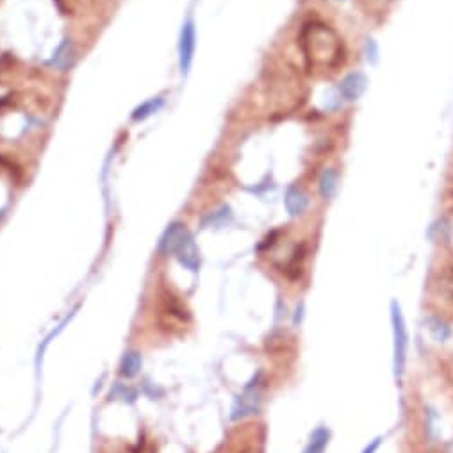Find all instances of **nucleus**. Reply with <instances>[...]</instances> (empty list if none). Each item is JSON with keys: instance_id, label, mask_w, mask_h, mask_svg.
I'll return each mask as SVG.
<instances>
[{"instance_id": "1", "label": "nucleus", "mask_w": 453, "mask_h": 453, "mask_svg": "<svg viewBox=\"0 0 453 453\" xmlns=\"http://www.w3.org/2000/svg\"><path fill=\"white\" fill-rule=\"evenodd\" d=\"M300 47L310 70L329 72L343 59V41L338 32L322 22H310L300 32Z\"/></svg>"}, {"instance_id": "2", "label": "nucleus", "mask_w": 453, "mask_h": 453, "mask_svg": "<svg viewBox=\"0 0 453 453\" xmlns=\"http://www.w3.org/2000/svg\"><path fill=\"white\" fill-rule=\"evenodd\" d=\"M159 252L164 255H173L186 270L196 273L200 268V250L195 238L184 223L173 222L166 226L159 239Z\"/></svg>"}, {"instance_id": "3", "label": "nucleus", "mask_w": 453, "mask_h": 453, "mask_svg": "<svg viewBox=\"0 0 453 453\" xmlns=\"http://www.w3.org/2000/svg\"><path fill=\"white\" fill-rule=\"evenodd\" d=\"M391 325H393V370L396 380H402L405 373L407 352H409V334L402 307L396 300L391 302Z\"/></svg>"}, {"instance_id": "4", "label": "nucleus", "mask_w": 453, "mask_h": 453, "mask_svg": "<svg viewBox=\"0 0 453 453\" xmlns=\"http://www.w3.org/2000/svg\"><path fill=\"white\" fill-rule=\"evenodd\" d=\"M195 50H196V29L195 22L186 20L182 24L179 34V68L180 73L186 76L191 70V64L195 59Z\"/></svg>"}, {"instance_id": "5", "label": "nucleus", "mask_w": 453, "mask_h": 453, "mask_svg": "<svg viewBox=\"0 0 453 453\" xmlns=\"http://www.w3.org/2000/svg\"><path fill=\"white\" fill-rule=\"evenodd\" d=\"M366 86H368V79H366L364 73L352 72L343 77L341 82H339L338 93L343 102H355L366 92Z\"/></svg>"}, {"instance_id": "6", "label": "nucleus", "mask_w": 453, "mask_h": 453, "mask_svg": "<svg viewBox=\"0 0 453 453\" xmlns=\"http://www.w3.org/2000/svg\"><path fill=\"white\" fill-rule=\"evenodd\" d=\"M284 206L289 216H302L309 207V196L303 193L302 187L289 186L284 195Z\"/></svg>"}, {"instance_id": "7", "label": "nucleus", "mask_w": 453, "mask_h": 453, "mask_svg": "<svg viewBox=\"0 0 453 453\" xmlns=\"http://www.w3.org/2000/svg\"><path fill=\"white\" fill-rule=\"evenodd\" d=\"M73 63H76V50H73V45L70 40L61 41L56 50H54V54H52L50 59H48V64L52 68L61 70V72L70 70L73 66Z\"/></svg>"}, {"instance_id": "8", "label": "nucleus", "mask_w": 453, "mask_h": 453, "mask_svg": "<svg viewBox=\"0 0 453 453\" xmlns=\"http://www.w3.org/2000/svg\"><path fill=\"white\" fill-rule=\"evenodd\" d=\"M257 410H259L257 394L250 393V391L247 389V394H243V396H239L238 400H236L234 407H232L231 417L236 422V419H243V417L252 416V414H257Z\"/></svg>"}, {"instance_id": "9", "label": "nucleus", "mask_w": 453, "mask_h": 453, "mask_svg": "<svg viewBox=\"0 0 453 453\" xmlns=\"http://www.w3.org/2000/svg\"><path fill=\"white\" fill-rule=\"evenodd\" d=\"M339 189V173L334 168H326L318 179V191L323 200H332Z\"/></svg>"}, {"instance_id": "10", "label": "nucleus", "mask_w": 453, "mask_h": 453, "mask_svg": "<svg viewBox=\"0 0 453 453\" xmlns=\"http://www.w3.org/2000/svg\"><path fill=\"white\" fill-rule=\"evenodd\" d=\"M163 106H164L163 96H154V99L145 100L143 103H139L138 108L132 111V115H131L132 122H136V124H139V122H145L147 118L154 116L155 113H159L161 109H163Z\"/></svg>"}, {"instance_id": "11", "label": "nucleus", "mask_w": 453, "mask_h": 453, "mask_svg": "<svg viewBox=\"0 0 453 453\" xmlns=\"http://www.w3.org/2000/svg\"><path fill=\"white\" fill-rule=\"evenodd\" d=\"M234 220V213H232L231 206H222L218 211L211 213V215H207L206 218L202 220V226L203 229H222V226H226L229 223Z\"/></svg>"}, {"instance_id": "12", "label": "nucleus", "mask_w": 453, "mask_h": 453, "mask_svg": "<svg viewBox=\"0 0 453 453\" xmlns=\"http://www.w3.org/2000/svg\"><path fill=\"white\" fill-rule=\"evenodd\" d=\"M141 364H143V359H141V355L138 352H125L122 362H120V373L125 378L138 377V373L141 371Z\"/></svg>"}, {"instance_id": "13", "label": "nucleus", "mask_w": 453, "mask_h": 453, "mask_svg": "<svg viewBox=\"0 0 453 453\" xmlns=\"http://www.w3.org/2000/svg\"><path fill=\"white\" fill-rule=\"evenodd\" d=\"M329 439H330L329 429H326V426H319V429H316L315 432L310 433L309 445L305 446L303 453H325L326 445H329Z\"/></svg>"}, {"instance_id": "14", "label": "nucleus", "mask_w": 453, "mask_h": 453, "mask_svg": "<svg viewBox=\"0 0 453 453\" xmlns=\"http://www.w3.org/2000/svg\"><path fill=\"white\" fill-rule=\"evenodd\" d=\"M426 322H429L430 334H432V338L436 339V341L443 343V341H446L450 336H452V329H450L448 323L443 322L441 318H432V316H430Z\"/></svg>"}, {"instance_id": "15", "label": "nucleus", "mask_w": 453, "mask_h": 453, "mask_svg": "<svg viewBox=\"0 0 453 453\" xmlns=\"http://www.w3.org/2000/svg\"><path fill=\"white\" fill-rule=\"evenodd\" d=\"M109 398H113V400H122V402L125 403H134L136 400H138V391H136L134 387L116 382L115 386H113L111 393H109Z\"/></svg>"}, {"instance_id": "16", "label": "nucleus", "mask_w": 453, "mask_h": 453, "mask_svg": "<svg viewBox=\"0 0 453 453\" xmlns=\"http://www.w3.org/2000/svg\"><path fill=\"white\" fill-rule=\"evenodd\" d=\"M76 310H77V307H76V309H73V310H72V315H70V316H66V318H64V322H63V323H59V326H57V329H56V330H54V332H52V334H50V336H47V338H45V341H43V343H41V346H40V348H38V357H36V366H38V368H40V361H41V359H43V354H45V350H47V346H48V345H50V343H52V339H54V338H57V336H59V334H61V332H63V330H64V329H66V325H68V323L72 322V319H73V316H76Z\"/></svg>"}, {"instance_id": "17", "label": "nucleus", "mask_w": 453, "mask_h": 453, "mask_svg": "<svg viewBox=\"0 0 453 453\" xmlns=\"http://www.w3.org/2000/svg\"><path fill=\"white\" fill-rule=\"evenodd\" d=\"M394 0H361L362 8L366 9V13L370 15H380V13H386L387 8L393 4Z\"/></svg>"}, {"instance_id": "18", "label": "nucleus", "mask_w": 453, "mask_h": 453, "mask_svg": "<svg viewBox=\"0 0 453 453\" xmlns=\"http://www.w3.org/2000/svg\"><path fill=\"white\" fill-rule=\"evenodd\" d=\"M441 289L443 293H445L446 296L453 302V263L450 264V266L445 270V273H443Z\"/></svg>"}, {"instance_id": "19", "label": "nucleus", "mask_w": 453, "mask_h": 453, "mask_svg": "<svg viewBox=\"0 0 453 453\" xmlns=\"http://www.w3.org/2000/svg\"><path fill=\"white\" fill-rule=\"evenodd\" d=\"M378 45L375 40H366L364 43V56H366V61L371 64H375L378 61Z\"/></svg>"}, {"instance_id": "20", "label": "nucleus", "mask_w": 453, "mask_h": 453, "mask_svg": "<svg viewBox=\"0 0 453 453\" xmlns=\"http://www.w3.org/2000/svg\"><path fill=\"white\" fill-rule=\"evenodd\" d=\"M380 441L382 439L380 438H377V439H373V441L370 443V445L366 446L364 450H362V453H377V450H378V446H380Z\"/></svg>"}, {"instance_id": "21", "label": "nucleus", "mask_w": 453, "mask_h": 453, "mask_svg": "<svg viewBox=\"0 0 453 453\" xmlns=\"http://www.w3.org/2000/svg\"><path fill=\"white\" fill-rule=\"evenodd\" d=\"M303 312V303H300V307H296V315H294V323H300Z\"/></svg>"}, {"instance_id": "22", "label": "nucleus", "mask_w": 453, "mask_h": 453, "mask_svg": "<svg viewBox=\"0 0 453 453\" xmlns=\"http://www.w3.org/2000/svg\"><path fill=\"white\" fill-rule=\"evenodd\" d=\"M4 215H6V211H4V209H0V220L4 218Z\"/></svg>"}, {"instance_id": "23", "label": "nucleus", "mask_w": 453, "mask_h": 453, "mask_svg": "<svg viewBox=\"0 0 453 453\" xmlns=\"http://www.w3.org/2000/svg\"><path fill=\"white\" fill-rule=\"evenodd\" d=\"M448 453H453V443H452V445H450V448H448Z\"/></svg>"}, {"instance_id": "24", "label": "nucleus", "mask_w": 453, "mask_h": 453, "mask_svg": "<svg viewBox=\"0 0 453 453\" xmlns=\"http://www.w3.org/2000/svg\"><path fill=\"white\" fill-rule=\"evenodd\" d=\"M338 2H345V0H338Z\"/></svg>"}]
</instances>
